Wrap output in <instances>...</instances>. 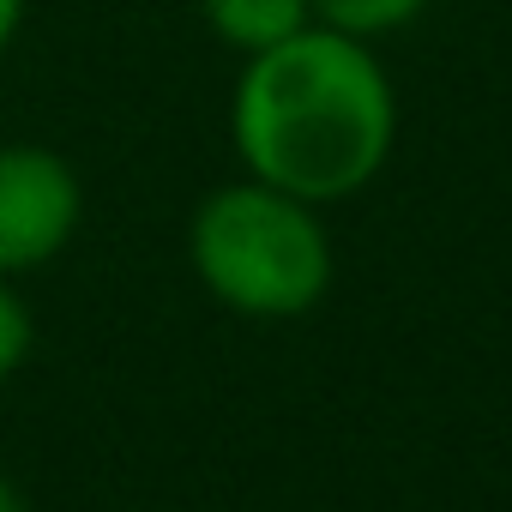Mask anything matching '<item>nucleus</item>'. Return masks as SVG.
<instances>
[{"label": "nucleus", "instance_id": "1", "mask_svg": "<svg viewBox=\"0 0 512 512\" xmlns=\"http://www.w3.org/2000/svg\"><path fill=\"white\" fill-rule=\"evenodd\" d=\"M229 133L253 181L326 205L362 193L386 169L398 103L362 37L302 25L296 37L247 55Z\"/></svg>", "mask_w": 512, "mask_h": 512}, {"label": "nucleus", "instance_id": "2", "mask_svg": "<svg viewBox=\"0 0 512 512\" xmlns=\"http://www.w3.org/2000/svg\"><path fill=\"white\" fill-rule=\"evenodd\" d=\"M187 260L199 284L247 320H296L332 290V241L314 205L253 175L199 199Z\"/></svg>", "mask_w": 512, "mask_h": 512}, {"label": "nucleus", "instance_id": "3", "mask_svg": "<svg viewBox=\"0 0 512 512\" xmlns=\"http://www.w3.org/2000/svg\"><path fill=\"white\" fill-rule=\"evenodd\" d=\"M85 211L79 175L49 145H0V278L49 266Z\"/></svg>", "mask_w": 512, "mask_h": 512}, {"label": "nucleus", "instance_id": "4", "mask_svg": "<svg viewBox=\"0 0 512 512\" xmlns=\"http://www.w3.org/2000/svg\"><path fill=\"white\" fill-rule=\"evenodd\" d=\"M199 19L211 25L217 43L260 55V49L296 37L302 25H314V7L308 0H199Z\"/></svg>", "mask_w": 512, "mask_h": 512}, {"label": "nucleus", "instance_id": "5", "mask_svg": "<svg viewBox=\"0 0 512 512\" xmlns=\"http://www.w3.org/2000/svg\"><path fill=\"white\" fill-rule=\"evenodd\" d=\"M314 7V19L320 25H332V31H344V37H386V31H398V25H410L428 0H308Z\"/></svg>", "mask_w": 512, "mask_h": 512}, {"label": "nucleus", "instance_id": "6", "mask_svg": "<svg viewBox=\"0 0 512 512\" xmlns=\"http://www.w3.org/2000/svg\"><path fill=\"white\" fill-rule=\"evenodd\" d=\"M31 338H37V326H31L25 296H19V290H7V278H0V386H7V380L25 368Z\"/></svg>", "mask_w": 512, "mask_h": 512}, {"label": "nucleus", "instance_id": "7", "mask_svg": "<svg viewBox=\"0 0 512 512\" xmlns=\"http://www.w3.org/2000/svg\"><path fill=\"white\" fill-rule=\"evenodd\" d=\"M25 7H31V0H0V49H7V43L19 37V25H25Z\"/></svg>", "mask_w": 512, "mask_h": 512}, {"label": "nucleus", "instance_id": "8", "mask_svg": "<svg viewBox=\"0 0 512 512\" xmlns=\"http://www.w3.org/2000/svg\"><path fill=\"white\" fill-rule=\"evenodd\" d=\"M0 512H31V500L19 494V482H13V476H0Z\"/></svg>", "mask_w": 512, "mask_h": 512}]
</instances>
